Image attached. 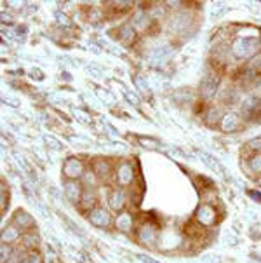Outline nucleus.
Instances as JSON below:
<instances>
[{"label":"nucleus","instance_id":"nucleus-16","mask_svg":"<svg viewBox=\"0 0 261 263\" xmlns=\"http://www.w3.org/2000/svg\"><path fill=\"white\" fill-rule=\"evenodd\" d=\"M241 117H238L237 114H233V112H228V114H225V117H223V120H221V129H223V131H235V129H238V126H241Z\"/></svg>","mask_w":261,"mask_h":263},{"label":"nucleus","instance_id":"nucleus-34","mask_svg":"<svg viewBox=\"0 0 261 263\" xmlns=\"http://www.w3.org/2000/svg\"><path fill=\"white\" fill-rule=\"evenodd\" d=\"M47 143H49V145L52 146V148H56V150H61V148H63L61 145H58V141H56V140H47Z\"/></svg>","mask_w":261,"mask_h":263},{"label":"nucleus","instance_id":"nucleus-21","mask_svg":"<svg viewBox=\"0 0 261 263\" xmlns=\"http://www.w3.org/2000/svg\"><path fill=\"white\" fill-rule=\"evenodd\" d=\"M172 54V49L169 46H160V47H155L154 51H151V59H155V61H165V59L169 58V56Z\"/></svg>","mask_w":261,"mask_h":263},{"label":"nucleus","instance_id":"nucleus-11","mask_svg":"<svg viewBox=\"0 0 261 263\" xmlns=\"http://www.w3.org/2000/svg\"><path fill=\"white\" fill-rule=\"evenodd\" d=\"M82 187L80 183L75 182V180H70L68 183H64V197L70 201V202H80L82 201Z\"/></svg>","mask_w":261,"mask_h":263},{"label":"nucleus","instance_id":"nucleus-30","mask_svg":"<svg viewBox=\"0 0 261 263\" xmlns=\"http://www.w3.org/2000/svg\"><path fill=\"white\" fill-rule=\"evenodd\" d=\"M202 159L207 162V166H211V167H212V169H221V167H220V164H217L216 161H212V159L209 157L207 154H202Z\"/></svg>","mask_w":261,"mask_h":263},{"label":"nucleus","instance_id":"nucleus-4","mask_svg":"<svg viewBox=\"0 0 261 263\" xmlns=\"http://www.w3.org/2000/svg\"><path fill=\"white\" fill-rule=\"evenodd\" d=\"M241 114L244 119H256L258 115H261V98L249 96L246 100H242Z\"/></svg>","mask_w":261,"mask_h":263},{"label":"nucleus","instance_id":"nucleus-14","mask_svg":"<svg viewBox=\"0 0 261 263\" xmlns=\"http://www.w3.org/2000/svg\"><path fill=\"white\" fill-rule=\"evenodd\" d=\"M125 202H127V195H125V192L122 188H115L110 193V197H108V204H110V208L113 211H122Z\"/></svg>","mask_w":261,"mask_h":263},{"label":"nucleus","instance_id":"nucleus-6","mask_svg":"<svg viewBox=\"0 0 261 263\" xmlns=\"http://www.w3.org/2000/svg\"><path fill=\"white\" fill-rule=\"evenodd\" d=\"M181 243V237L178 235V232H174L172 228H167V230H162L159 235V248L164 249V251H171V249L178 248Z\"/></svg>","mask_w":261,"mask_h":263},{"label":"nucleus","instance_id":"nucleus-9","mask_svg":"<svg viewBox=\"0 0 261 263\" xmlns=\"http://www.w3.org/2000/svg\"><path fill=\"white\" fill-rule=\"evenodd\" d=\"M197 222L204 227H212L216 223V209L211 204H202L197 209Z\"/></svg>","mask_w":261,"mask_h":263},{"label":"nucleus","instance_id":"nucleus-38","mask_svg":"<svg viewBox=\"0 0 261 263\" xmlns=\"http://www.w3.org/2000/svg\"><path fill=\"white\" fill-rule=\"evenodd\" d=\"M258 185H259V187H261V176H259V178H258Z\"/></svg>","mask_w":261,"mask_h":263},{"label":"nucleus","instance_id":"nucleus-18","mask_svg":"<svg viewBox=\"0 0 261 263\" xmlns=\"http://www.w3.org/2000/svg\"><path fill=\"white\" fill-rule=\"evenodd\" d=\"M223 112H221V108H217V106H212V108H209L206 112V124L211 127H214L216 124H221V120H223Z\"/></svg>","mask_w":261,"mask_h":263},{"label":"nucleus","instance_id":"nucleus-22","mask_svg":"<svg viewBox=\"0 0 261 263\" xmlns=\"http://www.w3.org/2000/svg\"><path fill=\"white\" fill-rule=\"evenodd\" d=\"M96 201H98V195H96L94 192H91V188H87V190L82 193V206H84L85 209H94L93 206L96 204Z\"/></svg>","mask_w":261,"mask_h":263},{"label":"nucleus","instance_id":"nucleus-36","mask_svg":"<svg viewBox=\"0 0 261 263\" xmlns=\"http://www.w3.org/2000/svg\"><path fill=\"white\" fill-rule=\"evenodd\" d=\"M6 209V188L2 187V211Z\"/></svg>","mask_w":261,"mask_h":263},{"label":"nucleus","instance_id":"nucleus-20","mask_svg":"<svg viewBox=\"0 0 261 263\" xmlns=\"http://www.w3.org/2000/svg\"><path fill=\"white\" fill-rule=\"evenodd\" d=\"M247 77H254L258 75V73H261V53H258L254 56V58L249 59V63H247Z\"/></svg>","mask_w":261,"mask_h":263},{"label":"nucleus","instance_id":"nucleus-29","mask_svg":"<svg viewBox=\"0 0 261 263\" xmlns=\"http://www.w3.org/2000/svg\"><path fill=\"white\" fill-rule=\"evenodd\" d=\"M249 148L254 150V152L261 154V138H256V140L249 141Z\"/></svg>","mask_w":261,"mask_h":263},{"label":"nucleus","instance_id":"nucleus-26","mask_svg":"<svg viewBox=\"0 0 261 263\" xmlns=\"http://www.w3.org/2000/svg\"><path fill=\"white\" fill-rule=\"evenodd\" d=\"M23 239H25L26 248H35V246L38 244V237L33 234H23Z\"/></svg>","mask_w":261,"mask_h":263},{"label":"nucleus","instance_id":"nucleus-17","mask_svg":"<svg viewBox=\"0 0 261 263\" xmlns=\"http://www.w3.org/2000/svg\"><path fill=\"white\" fill-rule=\"evenodd\" d=\"M93 172L98 178H108L112 172V166L108 161H104V159H99V161H96L93 164Z\"/></svg>","mask_w":261,"mask_h":263},{"label":"nucleus","instance_id":"nucleus-10","mask_svg":"<svg viewBox=\"0 0 261 263\" xmlns=\"http://www.w3.org/2000/svg\"><path fill=\"white\" fill-rule=\"evenodd\" d=\"M63 172H64V176L70 178V180L82 178V176L85 174V172H84V164H82L80 161H77V159H68V161L64 162Z\"/></svg>","mask_w":261,"mask_h":263},{"label":"nucleus","instance_id":"nucleus-23","mask_svg":"<svg viewBox=\"0 0 261 263\" xmlns=\"http://www.w3.org/2000/svg\"><path fill=\"white\" fill-rule=\"evenodd\" d=\"M247 167H249L251 172L254 174H261V154H256L247 161Z\"/></svg>","mask_w":261,"mask_h":263},{"label":"nucleus","instance_id":"nucleus-3","mask_svg":"<svg viewBox=\"0 0 261 263\" xmlns=\"http://www.w3.org/2000/svg\"><path fill=\"white\" fill-rule=\"evenodd\" d=\"M159 235H160V232L157 230L154 225H150V223L141 225V227H139V230H138V240L141 244L148 246V248L159 244Z\"/></svg>","mask_w":261,"mask_h":263},{"label":"nucleus","instance_id":"nucleus-31","mask_svg":"<svg viewBox=\"0 0 261 263\" xmlns=\"http://www.w3.org/2000/svg\"><path fill=\"white\" fill-rule=\"evenodd\" d=\"M134 82H136V84L139 85V89H141L143 93H146V91H148V85L143 84V79H141V77H136V79H134Z\"/></svg>","mask_w":261,"mask_h":263},{"label":"nucleus","instance_id":"nucleus-13","mask_svg":"<svg viewBox=\"0 0 261 263\" xmlns=\"http://www.w3.org/2000/svg\"><path fill=\"white\" fill-rule=\"evenodd\" d=\"M115 227H117V230L124 232V234L130 232V230H133V227H134L133 214L127 213V211H122V213H119V214H117V218H115Z\"/></svg>","mask_w":261,"mask_h":263},{"label":"nucleus","instance_id":"nucleus-32","mask_svg":"<svg viewBox=\"0 0 261 263\" xmlns=\"http://www.w3.org/2000/svg\"><path fill=\"white\" fill-rule=\"evenodd\" d=\"M138 258L141 260L143 263H159L157 260H154V258H150V256H145V254H138Z\"/></svg>","mask_w":261,"mask_h":263},{"label":"nucleus","instance_id":"nucleus-24","mask_svg":"<svg viewBox=\"0 0 261 263\" xmlns=\"http://www.w3.org/2000/svg\"><path fill=\"white\" fill-rule=\"evenodd\" d=\"M12 254H14V251H12L11 246L2 244V256H0V263H7L12 258Z\"/></svg>","mask_w":261,"mask_h":263},{"label":"nucleus","instance_id":"nucleus-7","mask_svg":"<svg viewBox=\"0 0 261 263\" xmlns=\"http://www.w3.org/2000/svg\"><path fill=\"white\" fill-rule=\"evenodd\" d=\"M12 225H16L17 228H19L21 232H32L33 227H35V220L32 218V214L26 213V211L23 209H17L14 218H12Z\"/></svg>","mask_w":261,"mask_h":263},{"label":"nucleus","instance_id":"nucleus-5","mask_svg":"<svg viewBox=\"0 0 261 263\" xmlns=\"http://www.w3.org/2000/svg\"><path fill=\"white\" fill-rule=\"evenodd\" d=\"M87 220L91 222V225H94L96 228H106L110 227L112 223V216L104 208H94L89 211L87 214Z\"/></svg>","mask_w":261,"mask_h":263},{"label":"nucleus","instance_id":"nucleus-8","mask_svg":"<svg viewBox=\"0 0 261 263\" xmlns=\"http://www.w3.org/2000/svg\"><path fill=\"white\" fill-rule=\"evenodd\" d=\"M190 21L191 19H190L188 12H180V14H174L172 18H169L167 27L172 33H183V32H186V30H188Z\"/></svg>","mask_w":261,"mask_h":263},{"label":"nucleus","instance_id":"nucleus-27","mask_svg":"<svg viewBox=\"0 0 261 263\" xmlns=\"http://www.w3.org/2000/svg\"><path fill=\"white\" fill-rule=\"evenodd\" d=\"M21 263H42V256L38 253H28L26 256L23 258V261Z\"/></svg>","mask_w":261,"mask_h":263},{"label":"nucleus","instance_id":"nucleus-33","mask_svg":"<svg viewBox=\"0 0 261 263\" xmlns=\"http://www.w3.org/2000/svg\"><path fill=\"white\" fill-rule=\"evenodd\" d=\"M202 263H220V258L217 256H204Z\"/></svg>","mask_w":261,"mask_h":263},{"label":"nucleus","instance_id":"nucleus-2","mask_svg":"<svg viewBox=\"0 0 261 263\" xmlns=\"http://www.w3.org/2000/svg\"><path fill=\"white\" fill-rule=\"evenodd\" d=\"M217 85H220V75L216 72H209L204 75L202 82H200V94L204 98H212L217 91Z\"/></svg>","mask_w":261,"mask_h":263},{"label":"nucleus","instance_id":"nucleus-35","mask_svg":"<svg viewBox=\"0 0 261 263\" xmlns=\"http://www.w3.org/2000/svg\"><path fill=\"white\" fill-rule=\"evenodd\" d=\"M87 70L93 72V75H94V77H99V75H101V70H99V68H96V67H89Z\"/></svg>","mask_w":261,"mask_h":263},{"label":"nucleus","instance_id":"nucleus-37","mask_svg":"<svg viewBox=\"0 0 261 263\" xmlns=\"http://www.w3.org/2000/svg\"><path fill=\"white\" fill-rule=\"evenodd\" d=\"M249 195H251V197H254V201H259V202H261V195H259V193H256V192H249Z\"/></svg>","mask_w":261,"mask_h":263},{"label":"nucleus","instance_id":"nucleus-19","mask_svg":"<svg viewBox=\"0 0 261 263\" xmlns=\"http://www.w3.org/2000/svg\"><path fill=\"white\" fill-rule=\"evenodd\" d=\"M119 40L122 42V44H125V46H129V44H133V40H134V35H136V32H134V27L133 25H124V27H120L119 30Z\"/></svg>","mask_w":261,"mask_h":263},{"label":"nucleus","instance_id":"nucleus-12","mask_svg":"<svg viewBox=\"0 0 261 263\" xmlns=\"http://www.w3.org/2000/svg\"><path fill=\"white\" fill-rule=\"evenodd\" d=\"M133 178H134V171L130 167V164L127 162H122L119 167H117V182L122 187H127V185L133 183Z\"/></svg>","mask_w":261,"mask_h":263},{"label":"nucleus","instance_id":"nucleus-25","mask_svg":"<svg viewBox=\"0 0 261 263\" xmlns=\"http://www.w3.org/2000/svg\"><path fill=\"white\" fill-rule=\"evenodd\" d=\"M146 23H148V18L145 14H141V12H139V14H136V18L133 19V27H139V28H145L146 27Z\"/></svg>","mask_w":261,"mask_h":263},{"label":"nucleus","instance_id":"nucleus-28","mask_svg":"<svg viewBox=\"0 0 261 263\" xmlns=\"http://www.w3.org/2000/svg\"><path fill=\"white\" fill-rule=\"evenodd\" d=\"M139 141H141L143 146H148V148H151V150H159L160 148L159 145H155L157 141L155 140H150V138H139Z\"/></svg>","mask_w":261,"mask_h":263},{"label":"nucleus","instance_id":"nucleus-1","mask_svg":"<svg viewBox=\"0 0 261 263\" xmlns=\"http://www.w3.org/2000/svg\"><path fill=\"white\" fill-rule=\"evenodd\" d=\"M259 51V38L258 37H238L233 40L230 53L235 59H247L254 58Z\"/></svg>","mask_w":261,"mask_h":263},{"label":"nucleus","instance_id":"nucleus-15","mask_svg":"<svg viewBox=\"0 0 261 263\" xmlns=\"http://www.w3.org/2000/svg\"><path fill=\"white\" fill-rule=\"evenodd\" d=\"M19 239H23V232L16 225H7V228L2 230V244H12Z\"/></svg>","mask_w":261,"mask_h":263}]
</instances>
